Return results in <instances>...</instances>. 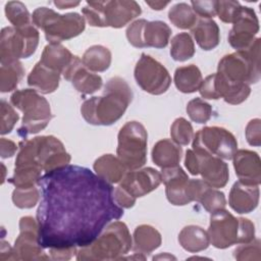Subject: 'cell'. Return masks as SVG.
Masks as SVG:
<instances>
[{
  "instance_id": "obj_8",
  "label": "cell",
  "mask_w": 261,
  "mask_h": 261,
  "mask_svg": "<svg viewBox=\"0 0 261 261\" xmlns=\"http://www.w3.org/2000/svg\"><path fill=\"white\" fill-rule=\"evenodd\" d=\"M260 43L256 38L246 50L223 56L217 66V72L232 82L247 85L256 84L260 80Z\"/></svg>"
},
{
  "instance_id": "obj_46",
  "label": "cell",
  "mask_w": 261,
  "mask_h": 261,
  "mask_svg": "<svg viewBox=\"0 0 261 261\" xmlns=\"http://www.w3.org/2000/svg\"><path fill=\"white\" fill-rule=\"evenodd\" d=\"M113 196L115 202L122 208H132L136 203V198L119 186L114 189Z\"/></svg>"
},
{
  "instance_id": "obj_42",
  "label": "cell",
  "mask_w": 261,
  "mask_h": 261,
  "mask_svg": "<svg viewBox=\"0 0 261 261\" xmlns=\"http://www.w3.org/2000/svg\"><path fill=\"white\" fill-rule=\"evenodd\" d=\"M238 1H217V15L226 23H233L241 9Z\"/></svg>"
},
{
  "instance_id": "obj_23",
  "label": "cell",
  "mask_w": 261,
  "mask_h": 261,
  "mask_svg": "<svg viewBox=\"0 0 261 261\" xmlns=\"http://www.w3.org/2000/svg\"><path fill=\"white\" fill-rule=\"evenodd\" d=\"M233 167L239 180L246 185L259 186L261 181V162L259 155L250 150H237Z\"/></svg>"
},
{
  "instance_id": "obj_22",
  "label": "cell",
  "mask_w": 261,
  "mask_h": 261,
  "mask_svg": "<svg viewBox=\"0 0 261 261\" xmlns=\"http://www.w3.org/2000/svg\"><path fill=\"white\" fill-rule=\"evenodd\" d=\"M62 74L66 81L71 82L73 87L83 94H93L102 87V77L85 67L82 59L75 55Z\"/></svg>"
},
{
  "instance_id": "obj_5",
  "label": "cell",
  "mask_w": 261,
  "mask_h": 261,
  "mask_svg": "<svg viewBox=\"0 0 261 261\" xmlns=\"http://www.w3.org/2000/svg\"><path fill=\"white\" fill-rule=\"evenodd\" d=\"M209 242L217 249L245 244L255 239V226L247 218H237L224 209L211 213L208 228Z\"/></svg>"
},
{
  "instance_id": "obj_7",
  "label": "cell",
  "mask_w": 261,
  "mask_h": 261,
  "mask_svg": "<svg viewBox=\"0 0 261 261\" xmlns=\"http://www.w3.org/2000/svg\"><path fill=\"white\" fill-rule=\"evenodd\" d=\"M33 23L44 31L50 44L74 38L85 30V18L76 12L58 14L47 7L37 8L32 15Z\"/></svg>"
},
{
  "instance_id": "obj_6",
  "label": "cell",
  "mask_w": 261,
  "mask_h": 261,
  "mask_svg": "<svg viewBox=\"0 0 261 261\" xmlns=\"http://www.w3.org/2000/svg\"><path fill=\"white\" fill-rule=\"evenodd\" d=\"M82 12L92 27L122 28L142 12L136 1H89Z\"/></svg>"
},
{
  "instance_id": "obj_25",
  "label": "cell",
  "mask_w": 261,
  "mask_h": 261,
  "mask_svg": "<svg viewBox=\"0 0 261 261\" xmlns=\"http://www.w3.org/2000/svg\"><path fill=\"white\" fill-rule=\"evenodd\" d=\"M60 73L55 71L40 61L36 63L28 76V84L34 90L43 94L54 92L59 85Z\"/></svg>"
},
{
  "instance_id": "obj_49",
  "label": "cell",
  "mask_w": 261,
  "mask_h": 261,
  "mask_svg": "<svg viewBox=\"0 0 261 261\" xmlns=\"http://www.w3.org/2000/svg\"><path fill=\"white\" fill-rule=\"evenodd\" d=\"M54 4L59 7L60 9H65V8H70V7H74L77 6L80 4V2H72V1H55Z\"/></svg>"
},
{
  "instance_id": "obj_48",
  "label": "cell",
  "mask_w": 261,
  "mask_h": 261,
  "mask_svg": "<svg viewBox=\"0 0 261 261\" xmlns=\"http://www.w3.org/2000/svg\"><path fill=\"white\" fill-rule=\"evenodd\" d=\"M0 260H13V251L8 243L2 241L1 242V251H0Z\"/></svg>"
},
{
  "instance_id": "obj_31",
  "label": "cell",
  "mask_w": 261,
  "mask_h": 261,
  "mask_svg": "<svg viewBox=\"0 0 261 261\" xmlns=\"http://www.w3.org/2000/svg\"><path fill=\"white\" fill-rule=\"evenodd\" d=\"M180 246L188 252L197 253L208 248L210 242L207 231L198 225H188L178 234Z\"/></svg>"
},
{
  "instance_id": "obj_26",
  "label": "cell",
  "mask_w": 261,
  "mask_h": 261,
  "mask_svg": "<svg viewBox=\"0 0 261 261\" xmlns=\"http://www.w3.org/2000/svg\"><path fill=\"white\" fill-rule=\"evenodd\" d=\"M181 155V147L169 139L158 141L152 150V160L161 168L178 165Z\"/></svg>"
},
{
  "instance_id": "obj_39",
  "label": "cell",
  "mask_w": 261,
  "mask_h": 261,
  "mask_svg": "<svg viewBox=\"0 0 261 261\" xmlns=\"http://www.w3.org/2000/svg\"><path fill=\"white\" fill-rule=\"evenodd\" d=\"M187 112L190 118L197 123H206L212 114V107L201 98L191 100L187 105Z\"/></svg>"
},
{
  "instance_id": "obj_32",
  "label": "cell",
  "mask_w": 261,
  "mask_h": 261,
  "mask_svg": "<svg viewBox=\"0 0 261 261\" xmlns=\"http://www.w3.org/2000/svg\"><path fill=\"white\" fill-rule=\"evenodd\" d=\"M173 80L177 90L186 94L198 91L203 82L200 69L194 64L177 67L175 69Z\"/></svg>"
},
{
  "instance_id": "obj_40",
  "label": "cell",
  "mask_w": 261,
  "mask_h": 261,
  "mask_svg": "<svg viewBox=\"0 0 261 261\" xmlns=\"http://www.w3.org/2000/svg\"><path fill=\"white\" fill-rule=\"evenodd\" d=\"M39 190L33 188H15L12 193V201L14 205L21 209L34 207L39 200Z\"/></svg>"
},
{
  "instance_id": "obj_34",
  "label": "cell",
  "mask_w": 261,
  "mask_h": 261,
  "mask_svg": "<svg viewBox=\"0 0 261 261\" xmlns=\"http://www.w3.org/2000/svg\"><path fill=\"white\" fill-rule=\"evenodd\" d=\"M24 73L22 64L18 60L1 62L0 91L7 93L13 91Z\"/></svg>"
},
{
  "instance_id": "obj_50",
  "label": "cell",
  "mask_w": 261,
  "mask_h": 261,
  "mask_svg": "<svg viewBox=\"0 0 261 261\" xmlns=\"http://www.w3.org/2000/svg\"><path fill=\"white\" fill-rule=\"evenodd\" d=\"M146 4H148L149 6H151L152 9L161 10V9H163L166 5H168L169 2H162V1H155V2H152V1H146Z\"/></svg>"
},
{
  "instance_id": "obj_29",
  "label": "cell",
  "mask_w": 261,
  "mask_h": 261,
  "mask_svg": "<svg viewBox=\"0 0 261 261\" xmlns=\"http://www.w3.org/2000/svg\"><path fill=\"white\" fill-rule=\"evenodd\" d=\"M95 172L110 184L119 182L127 170L119 158L112 154H105L96 159L94 163Z\"/></svg>"
},
{
  "instance_id": "obj_38",
  "label": "cell",
  "mask_w": 261,
  "mask_h": 261,
  "mask_svg": "<svg viewBox=\"0 0 261 261\" xmlns=\"http://www.w3.org/2000/svg\"><path fill=\"white\" fill-rule=\"evenodd\" d=\"M193 135L194 133L192 124L184 117L176 118L170 127L171 139L179 146L189 145L193 139Z\"/></svg>"
},
{
  "instance_id": "obj_20",
  "label": "cell",
  "mask_w": 261,
  "mask_h": 261,
  "mask_svg": "<svg viewBox=\"0 0 261 261\" xmlns=\"http://www.w3.org/2000/svg\"><path fill=\"white\" fill-rule=\"evenodd\" d=\"M186 194L190 200L200 202L204 209L210 213L224 209L226 200L224 194L215 188H212L203 179H189Z\"/></svg>"
},
{
  "instance_id": "obj_35",
  "label": "cell",
  "mask_w": 261,
  "mask_h": 261,
  "mask_svg": "<svg viewBox=\"0 0 261 261\" xmlns=\"http://www.w3.org/2000/svg\"><path fill=\"white\" fill-rule=\"evenodd\" d=\"M168 18L176 28L186 30L192 29L196 24L198 15L189 4L177 3L169 9Z\"/></svg>"
},
{
  "instance_id": "obj_17",
  "label": "cell",
  "mask_w": 261,
  "mask_h": 261,
  "mask_svg": "<svg viewBox=\"0 0 261 261\" xmlns=\"http://www.w3.org/2000/svg\"><path fill=\"white\" fill-rule=\"evenodd\" d=\"M19 229L20 232L12 248L13 260H42L50 258L44 253V248L39 242L37 220L32 216L21 217Z\"/></svg>"
},
{
  "instance_id": "obj_14",
  "label": "cell",
  "mask_w": 261,
  "mask_h": 261,
  "mask_svg": "<svg viewBox=\"0 0 261 261\" xmlns=\"http://www.w3.org/2000/svg\"><path fill=\"white\" fill-rule=\"evenodd\" d=\"M135 79L143 91L152 95L165 93L171 84L168 70L156 59L145 53L141 54L135 66Z\"/></svg>"
},
{
  "instance_id": "obj_44",
  "label": "cell",
  "mask_w": 261,
  "mask_h": 261,
  "mask_svg": "<svg viewBox=\"0 0 261 261\" xmlns=\"http://www.w3.org/2000/svg\"><path fill=\"white\" fill-rule=\"evenodd\" d=\"M191 4L201 18H212L217 14V1H192Z\"/></svg>"
},
{
  "instance_id": "obj_3",
  "label": "cell",
  "mask_w": 261,
  "mask_h": 261,
  "mask_svg": "<svg viewBox=\"0 0 261 261\" xmlns=\"http://www.w3.org/2000/svg\"><path fill=\"white\" fill-rule=\"evenodd\" d=\"M69 161V154L57 138L42 136L20 142L15 167H33L48 172L67 165Z\"/></svg>"
},
{
  "instance_id": "obj_2",
  "label": "cell",
  "mask_w": 261,
  "mask_h": 261,
  "mask_svg": "<svg viewBox=\"0 0 261 261\" xmlns=\"http://www.w3.org/2000/svg\"><path fill=\"white\" fill-rule=\"evenodd\" d=\"M132 100L133 92L127 83L114 76L106 83L102 96L92 97L82 104L81 113L90 124L110 125L124 114Z\"/></svg>"
},
{
  "instance_id": "obj_33",
  "label": "cell",
  "mask_w": 261,
  "mask_h": 261,
  "mask_svg": "<svg viewBox=\"0 0 261 261\" xmlns=\"http://www.w3.org/2000/svg\"><path fill=\"white\" fill-rule=\"evenodd\" d=\"M82 62L91 71H105L111 63V52L102 45H94L84 53Z\"/></svg>"
},
{
  "instance_id": "obj_12",
  "label": "cell",
  "mask_w": 261,
  "mask_h": 261,
  "mask_svg": "<svg viewBox=\"0 0 261 261\" xmlns=\"http://www.w3.org/2000/svg\"><path fill=\"white\" fill-rule=\"evenodd\" d=\"M192 147L196 152L230 160L237 152L238 142L234 136L223 127L205 126L194 136Z\"/></svg>"
},
{
  "instance_id": "obj_15",
  "label": "cell",
  "mask_w": 261,
  "mask_h": 261,
  "mask_svg": "<svg viewBox=\"0 0 261 261\" xmlns=\"http://www.w3.org/2000/svg\"><path fill=\"white\" fill-rule=\"evenodd\" d=\"M171 29L163 21L138 19L126 29V38L134 47H153L161 49L167 46Z\"/></svg>"
},
{
  "instance_id": "obj_16",
  "label": "cell",
  "mask_w": 261,
  "mask_h": 261,
  "mask_svg": "<svg viewBox=\"0 0 261 261\" xmlns=\"http://www.w3.org/2000/svg\"><path fill=\"white\" fill-rule=\"evenodd\" d=\"M199 92L205 99L216 100L223 98L226 103L237 105L249 97L251 88L247 84L229 81L222 74L216 72L203 80Z\"/></svg>"
},
{
  "instance_id": "obj_41",
  "label": "cell",
  "mask_w": 261,
  "mask_h": 261,
  "mask_svg": "<svg viewBox=\"0 0 261 261\" xmlns=\"http://www.w3.org/2000/svg\"><path fill=\"white\" fill-rule=\"evenodd\" d=\"M260 240L254 239L238 247L233 252V256L237 260H260Z\"/></svg>"
},
{
  "instance_id": "obj_47",
  "label": "cell",
  "mask_w": 261,
  "mask_h": 261,
  "mask_svg": "<svg viewBox=\"0 0 261 261\" xmlns=\"http://www.w3.org/2000/svg\"><path fill=\"white\" fill-rule=\"evenodd\" d=\"M1 146V157L2 158H8L14 155V153L17 150V146L14 142L7 140L5 138H2L0 141Z\"/></svg>"
},
{
  "instance_id": "obj_51",
  "label": "cell",
  "mask_w": 261,
  "mask_h": 261,
  "mask_svg": "<svg viewBox=\"0 0 261 261\" xmlns=\"http://www.w3.org/2000/svg\"><path fill=\"white\" fill-rule=\"evenodd\" d=\"M159 258H163V259H175V257H173V256H171V255H167V254H165V255H159V256H156V257H154L153 259L155 260V259H159Z\"/></svg>"
},
{
  "instance_id": "obj_11",
  "label": "cell",
  "mask_w": 261,
  "mask_h": 261,
  "mask_svg": "<svg viewBox=\"0 0 261 261\" xmlns=\"http://www.w3.org/2000/svg\"><path fill=\"white\" fill-rule=\"evenodd\" d=\"M38 44L39 32L33 24L23 28H3L0 40V61L29 58L35 53Z\"/></svg>"
},
{
  "instance_id": "obj_9",
  "label": "cell",
  "mask_w": 261,
  "mask_h": 261,
  "mask_svg": "<svg viewBox=\"0 0 261 261\" xmlns=\"http://www.w3.org/2000/svg\"><path fill=\"white\" fill-rule=\"evenodd\" d=\"M10 102L23 113L21 127L18 130L21 137L25 138L42 130L52 118L50 104L36 90H18L11 95Z\"/></svg>"
},
{
  "instance_id": "obj_28",
  "label": "cell",
  "mask_w": 261,
  "mask_h": 261,
  "mask_svg": "<svg viewBox=\"0 0 261 261\" xmlns=\"http://www.w3.org/2000/svg\"><path fill=\"white\" fill-rule=\"evenodd\" d=\"M73 58L74 55L62 45L49 44L44 48L40 62L59 73H63Z\"/></svg>"
},
{
  "instance_id": "obj_10",
  "label": "cell",
  "mask_w": 261,
  "mask_h": 261,
  "mask_svg": "<svg viewBox=\"0 0 261 261\" xmlns=\"http://www.w3.org/2000/svg\"><path fill=\"white\" fill-rule=\"evenodd\" d=\"M147 139V130L139 121H128L120 128L117 156L127 170L139 169L146 163Z\"/></svg>"
},
{
  "instance_id": "obj_13",
  "label": "cell",
  "mask_w": 261,
  "mask_h": 261,
  "mask_svg": "<svg viewBox=\"0 0 261 261\" xmlns=\"http://www.w3.org/2000/svg\"><path fill=\"white\" fill-rule=\"evenodd\" d=\"M185 165L191 174H201L202 179L212 188H223L228 180V166L220 158L193 149L187 150Z\"/></svg>"
},
{
  "instance_id": "obj_18",
  "label": "cell",
  "mask_w": 261,
  "mask_h": 261,
  "mask_svg": "<svg viewBox=\"0 0 261 261\" xmlns=\"http://www.w3.org/2000/svg\"><path fill=\"white\" fill-rule=\"evenodd\" d=\"M258 31L259 21L255 11L250 7L242 6L228 34V42L237 51L246 50L254 43Z\"/></svg>"
},
{
  "instance_id": "obj_37",
  "label": "cell",
  "mask_w": 261,
  "mask_h": 261,
  "mask_svg": "<svg viewBox=\"0 0 261 261\" xmlns=\"http://www.w3.org/2000/svg\"><path fill=\"white\" fill-rule=\"evenodd\" d=\"M7 19L14 28H23L33 24L32 16L24 4L19 1H9L5 5Z\"/></svg>"
},
{
  "instance_id": "obj_43",
  "label": "cell",
  "mask_w": 261,
  "mask_h": 261,
  "mask_svg": "<svg viewBox=\"0 0 261 261\" xmlns=\"http://www.w3.org/2000/svg\"><path fill=\"white\" fill-rule=\"evenodd\" d=\"M19 116L14 111L12 106L5 100L1 101V135L8 134L12 130L14 124L17 122Z\"/></svg>"
},
{
  "instance_id": "obj_27",
  "label": "cell",
  "mask_w": 261,
  "mask_h": 261,
  "mask_svg": "<svg viewBox=\"0 0 261 261\" xmlns=\"http://www.w3.org/2000/svg\"><path fill=\"white\" fill-rule=\"evenodd\" d=\"M191 31L197 44L203 50H212L219 44V28L212 18H198Z\"/></svg>"
},
{
  "instance_id": "obj_24",
  "label": "cell",
  "mask_w": 261,
  "mask_h": 261,
  "mask_svg": "<svg viewBox=\"0 0 261 261\" xmlns=\"http://www.w3.org/2000/svg\"><path fill=\"white\" fill-rule=\"evenodd\" d=\"M259 188L258 186L246 185L236 181L230 190L228 203L237 213H250L258 206Z\"/></svg>"
},
{
  "instance_id": "obj_4",
  "label": "cell",
  "mask_w": 261,
  "mask_h": 261,
  "mask_svg": "<svg viewBox=\"0 0 261 261\" xmlns=\"http://www.w3.org/2000/svg\"><path fill=\"white\" fill-rule=\"evenodd\" d=\"M132 237L125 223L115 220L89 246L76 252L77 260L121 259L132 249Z\"/></svg>"
},
{
  "instance_id": "obj_30",
  "label": "cell",
  "mask_w": 261,
  "mask_h": 261,
  "mask_svg": "<svg viewBox=\"0 0 261 261\" xmlns=\"http://www.w3.org/2000/svg\"><path fill=\"white\" fill-rule=\"evenodd\" d=\"M161 234L151 225L142 224L134 231L133 251L140 254H149L161 245Z\"/></svg>"
},
{
  "instance_id": "obj_21",
  "label": "cell",
  "mask_w": 261,
  "mask_h": 261,
  "mask_svg": "<svg viewBox=\"0 0 261 261\" xmlns=\"http://www.w3.org/2000/svg\"><path fill=\"white\" fill-rule=\"evenodd\" d=\"M162 181L165 185V193L167 200L176 206H184L190 202L186 189L189 181L188 174L179 166H171L162 168Z\"/></svg>"
},
{
  "instance_id": "obj_45",
  "label": "cell",
  "mask_w": 261,
  "mask_h": 261,
  "mask_svg": "<svg viewBox=\"0 0 261 261\" xmlns=\"http://www.w3.org/2000/svg\"><path fill=\"white\" fill-rule=\"evenodd\" d=\"M260 119L255 118L249 121L246 127V138L251 146H260L261 134H260Z\"/></svg>"
},
{
  "instance_id": "obj_19",
  "label": "cell",
  "mask_w": 261,
  "mask_h": 261,
  "mask_svg": "<svg viewBox=\"0 0 261 261\" xmlns=\"http://www.w3.org/2000/svg\"><path fill=\"white\" fill-rule=\"evenodd\" d=\"M119 187L136 199L156 190L162 182L161 172L152 167L129 170L120 180Z\"/></svg>"
},
{
  "instance_id": "obj_36",
  "label": "cell",
  "mask_w": 261,
  "mask_h": 261,
  "mask_svg": "<svg viewBox=\"0 0 261 261\" xmlns=\"http://www.w3.org/2000/svg\"><path fill=\"white\" fill-rule=\"evenodd\" d=\"M195 54V45L188 33H180L171 39L170 55L175 61H186Z\"/></svg>"
},
{
  "instance_id": "obj_1",
  "label": "cell",
  "mask_w": 261,
  "mask_h": 261,
  "mask_svg": "<svg viewBox=\"0 0 261 261\" xmlns=\"http://www.w3.org/2000/svg\"><path fill=\"white\" fill-rule=\"evenodd\" d=\"M38 186L41 202L36 220L44 249L82 248L123 215L114 188L87 167L67 164L45 172Z\"/></svg>"
}]
</instances>
